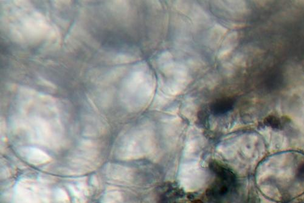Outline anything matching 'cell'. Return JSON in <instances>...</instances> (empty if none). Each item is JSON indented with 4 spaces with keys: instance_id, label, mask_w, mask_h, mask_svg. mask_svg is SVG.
<instances>
[{
    "instance_id": "1",
    "label": "cell",
    "mask_w": 304,
    "mask_h": 203,
    "mask_svg": "<svg viewBox=\"0 0 304 203\" xmlns=\"http://www.w3.org/2000/svg\"><path fill=\"white\" fill-rule=\"evenodd\" d=\"M234 105V101L230 98H222L214 102L210 110L214 115H222L229 111Z\"/></svg>"
}]
</instances>
